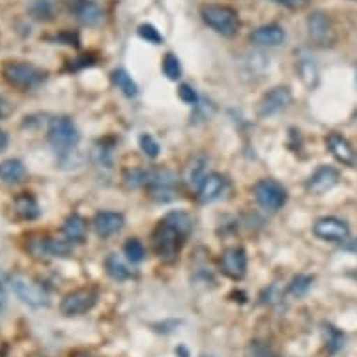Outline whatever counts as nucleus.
<instances>
[{
    "mask_svg": "<svg viewBox=\"0 0 357 357\" xmlns=\"http://www.w3.org/2000/svg\"><path fill=\"white\" fill-rule=\"evenodd\" d=\"M279 4H284V6H290V8H301L305 6L309 0H275Z\"/></svg>",
    "mask_w": 357,
    "mask_h": 357,
    "instance_id": "nucleus-39",
    "label": "nucleus"
},
{
    "mask_svg": "<svg viewBox=\"0 0 357 357\" xmlns=\"http://www.w3.org/2000/svg\"><path fill=\"white\" fill-rule=\"evenodd\" d=\"M312 232L320 238V240L326 241H344L348 236H350V227L346 225V221L339 219V217H322L314 222L312 227Z\"/></svg>",
    "mask_w": 357,
    "mask_h": 357,
    "instance_id": "nucleus-11",
    "label": "nucleus"
},
{
    "mask_svg": "<svg viewBox=\"0 0 357 357\" xmlns=\"http://www.w3.org/2000/svg\"><path fill=\"white\" fill-rule=\"evenodd\" d=\"M178 96H180V100H182L183 103H188V105H195V103L199 101V96H197V92H195L189 84H182V86L178 88Z\"/></svg>",
    "mask_w": 357,
    "mask_h": 357,
    "instance_id": "nucleus-38",
    "label": "nucleus"
},
{
    "mask_svg": "<svg viewBox=\"0 0 357 357\" xmlns=\"http://www.w3.org/2000/svg\"><path fill=\"white\" fill-rule=\"evenodd\" d=\"M30 12L36 19H51L53 17V4H51V0H34L30 6Z\"/></svg>",
    "mask_w": 357,
    "mask_h": 357,
    "instance_id": "nucleus-33",
    "label": "nucleus"
},
{
    "mask_svg": "<svg viewBox=\"0 0 357 357\" xmlns=\"http://www.w3.org/2000/svg\"><path fill=\"white\" fill-rule=\"evenodd\" d=\"M161 68H163V73L167 75V79H170V81H178V79L182 77V66H180V60H178L176 54H165Z\"/></svg>",
    "mask_w": 357,
    "mask_h": 357,
    "instance_id": "nucleus-30",
    "label": "nucleus"
},
{
    "mask_svg": "<svg viewBox=\"0 0 357 357\" xmlns=\"http://www.w3.org/2000/svg\"><path fill=\"white\" fill-rule=\"evenodd\" d=\"M10 284H12L13 294L30 307H43L49 303V292L34 277L26 273H13L10 277Z\"/></svg>",
    "mask_w": 357,
    "mask_h": 357,
    "instance_id": "nucleus-2",
    "label": "nucleus"
},
{
    "mask_svg": "<svg viewBox=\"0 0 357 357\" xmlns=\"http://www.w3.org/2000/svg\"><path fill=\"white\" fill-rule=\"evenodd\" d=\"M26 176V169L19 159H6L0 163V178L6 183L23 182Z\"/></svg>",
    "mask_w": 357,
    "mask_h": 357,
    "instance_id": "nucleus-21",
    "label": "nucleus"
},
{
    "mask_svg": "<svg viewBox=\"0 0 357 357\" xmlns=\"http://www.w3.org/2000/svg\"><path fill=\"white\" fill-rule=\"evenodd\" d=\"M326 146L329 148V152L333 155L339 163L348 165V167H354L356 165V150L351 148V144L348 142V139H344L339 133H329L326 137Z\"/></svg>",
    "mask_w": 357,
    "mask_h": 357,
    "instance_id": "nucleus-14",
    "label": "nucleus"
},
{
    "mask_svg": "<svg viewBox=\"0 0 357 357\" xmlns=\"http://www.w3.org/2000/svg\"><path fill=\"white\" fill-rule=\"evenodd\" d=\"M146 188L150 189V197L158 202H169L174 199L176 193V174L167 169L150 170Z\"/></svg>",
    "mask_w": 357,
    "mask_h": 357,
    "instance_id": "nucleus-9",
    "label": "nucleus"
},
{
    "mask_svg": "<svg viewBox=\"0 0 357 357\" xmlns=\"http://www.w3.org/2000/svg\"><path fill=\"white\" fill-rule=\"evenodd\" d=\"M176 356H178V357H189L188 348H185V346H178V348H176Z\"/></svg>",
    "mask_w": 357,
    "mask_h": 357,
    "instance_id": "nucleus-42",
    "label": "nucleus"
},
{
    "mask_svg": "<svg viewBox=\"0 0 357 357\" xmlns=\"http://www.w3.org/2000/svg\"><path fill=\"white\" fill-rule=\"evenodd\" d=\"M299 75H301V81L305 82V86L314 88L318 84V70L317 64L312 62V59H301L299 60Z\"/></svg>",
    "mask_w": 357,
    "mask_h": 357,
    "instance_id": "nucleus-27",
    "label": "nucleus"
},
{
    "mask_svg": "<svg viewBox=\"0 0 357 357\" xmlns=\"http://www.w3.org/2000/svg\"><path fill=\"white\" fill-rule=\"evenodd\" d=\"M292 101V92L288 86H275L271 88L268 94L264 96L260 105H258V114L262 118L273 116L277 112H281L282 109H287Z\"/></svg>",
    "mask_w": 357,
    "mask_h": 357,
    "instance_id": "nucleus-12",
    "label": "nucleus"
},
{
    "mask_svg": "<svg viewBox=\"0 0 357 357\" xmlns=\"http://www.w3.org/2000/svg\"><path fill=\"white\" fill-rule=\"evenodd\" d=\"M77 19L81 21L82 24H88V26H94L101 21L103 17V12H101V8L92 2V0H84L81 4V8L75 12Z\"/></svg>",
    "mask_w": 357,
    "mask_h": 357,
    "instance_id": "nucleus-23",
    "label": "nucleus"
},
{
    "mask_svg": "<svg viewBox=\"0 0 357 357\" xmlns=\"http://www.w3.org/2000/svg\"><path fill=\"white\" fill-rule=\"evenodd\" d=\"M30 357H38V356H30Z\"/></svg>",
    "mask_w": 357,
    "mask_h": 357,
    "instance_id": "nucleus-47",
    "label": "nucleus"
},
{
    "mask_svg": "<svg viewBox=\"0 0 357 357\" xmlns=\"http://www.w3.org/2000/svg\"><path fill=\"white\" fill-rule=\"evenodd\" d=\"M92 225H94L96 234L100 238H109L122 230L123 215L118 211H100V213H96Z\"/></svg>",
    "mask_w": 357,
    "mask_h": 357,
    "instance_id": "nucleus-15",
    "label": "nucleus"
},
{
    "mask_svg": "<svg viewBox=\"0 0 357 357\" xmlns=\"http://www.w3.org/2000/svg\"><path fill=\"white\" fill-rule=\"evenodd\" d=\"M98 303V290L96 288H79L70 292L60 301V312L64 317H81Z\"/></svg>",
    "mask_w": 357,
    "mask_h": 357,
    "instance_id": "nucleus-7",
    "label": "nucleus"
},
{
    "mask_svg": "<svg viewBox=\"0 0 357 357\" xmlns=\"http://www.w3.org/2000/svg\"><path fill=\"white\" fill-rule=\"evenodd\" d=\"M340 176L339 170H335L333 167H320L314 170V174L310 176L307 182V189L312 195H324L329 189H333L339 183Z\"/></svg>",
    "mask_w": 357,
    "mask_h": 357,
    "instance_id": "nucleus-13",
    "label": "nucleus"
},
{
    "mask_svg": "<svg viewBox=\"0 0 357 357\" xmlns=\"http://www.w3.org/2000/svg\"><path fill=\"white\" fill-rule=\"evenodd\" d=\"M13 210L24 221H34L40 217V204L34 195L21 193L13 199Z\"/></svg>",
    "mask_w": 357,
    "mask_h": 357,
    "instance_id": "nucleus-19",
    "label": "nucleus"
},
{
    "mask_svg": "<svg viewBox=\"0 0 357 357\" xmlns=\"http://www.w3.org/2000/svg\"><path fill=\"white\" fill-rule=\"evenodd\" d=\"M86 221H84V217H81L79 213H71V215H68V219L64 221V227H62V232H64L66 240H70L71 243H82L84 238H86Z\"/></svg>",
    "mask_w": 357,
    "mask_h": 357,
    "instance_id": "nucleus-20",
    "label": "nucleus"
},
{
    "mask_svg": "<svg viewBox=\"0 0 357 357\" xmlns=\"http://www.w3.org/2000/svg\"><path fill=\"white\" fill-rule=\"evenodd\" d=\"M123 252H126V257H128L129 262L139 264L144 260V245H142L141 241L137 240V238H131V240L126 241V245H123Z\"/></svg>",
    "mask_w": 357,
    "mask_h": 357,
    "instance_id": "nucleus-31",
    "label": "nucleus"
},
{
    "mask_svg": "<svg viewBox=\"0 0 357 357\" xmlns=\"http://www.w3.org/2000/svg\"><path fill=\"white\" fill-rule=\"evenodd\" d=\"M6 146H8L6 131H2V129H0V152H2V150H6Z\"/></svg>",
    "mask_w": 357,
    "mask_h": 357,
    "instance_id": "nucleus-41",
    "label": "nucleus"
},
{
    "mask_svg": "<svg viewBox=\"0 0 357 357\" xmlns=\"http://www.w3.org/2000/svg\"><path fill=\"white\" fill-rule=\"evenodd\" d=\"M4 307H6V290H4L2 282H0V314H2Z\"/></svg>",
    "mask_w": 357,
    "mask_h": 357,
    "instance_id": "nucleus-40",
    "label": "nucleus"
},
{
    "mask_svg": "<svg viewBox=\"0 0 357 357\" xmlns=\"http://www.w3.org/2000/svg\"><path fill=\"white\" fill-rule=\"evenodd\" d=\"M202 19L208 26L215 30L217 34L234 36L240 30V17L236 10L230 6H221V4H210L202 8Z\"/></svg>",
    "mask_w": 357,
    "mask_h": 357,
    "instance_id": "nucleus-3",
    "label": "nucleus"
},
{
    "mask_svg": "<svg viewBox=\"0 0 357 357\" xmlns=\"http://www.w3.org/2000/svg\"><path fill=\"white\" fill-rule=\"evenodd\" d=\"M139 144H141V150L144 152V155H148V158L153 159L159 155V150H161V148H159L158 141H155L152 135H142Z\"/></svg>",
    "mask_w": 357,
    "mask_h": 357,
    "instance_id": "nucleus-37",
    "label": "nucleus"
},
{
    "mask_svg": "<svg viewBox=\"0 0 357 357\" xmlns=\"http://www.w3.org/2000/svg\"><path fill=\"white\" fill-rule=\"evenodd\" d=\"M356 163H357V159H356Z\"/></svg>",
    "mask_w": 357,
    "mask_h": 357,
    "instance_id": "nucleus-48",
    "label": "nucleus"
},
{
    "mask_svg": "<svg viewBox=\"0 0 357 357\" xmlns=\"http://www.w3.org/2000/svg\"><path fill=\"white\" fill-rule=\"evenodd\" d=\"M202 357H211V356H202Z\"/></svg>",
    "mask_w": 357,
    "mask_h": 357,
    "instance_id": "nucleus-46",
    "label": "nucleus"
},
{
    "mask_svg": "<svg viewBox=\"0 0 357 357\" xmlns=\"http://www.w3.org/2000/svg\"><path fill=\"white\" fill-rule=\"evenodd\" d=\"M255 199H257L258 206L266 211H271L275 213L287 204V189L282 188V183H279L277 180H271V178H266V180H260V182L255 185Z\"/></svg>",
    "mask_w": 357,
    "mask_h": 357,
    "instance_id": "nucleus-6",
    "label": "nucleus"
},
{
    "mask_svg": "<svg viewBox=\"0 0 357 357\" xmlns=\"http://www.w3.org/2000/svg\"><path fill=\"white\" fill-rule=\"evenodd\" d=\"M71 357H94L92 354H88V351H75Z\"/></svg>",
    "mask_w": 357,
    "mask_h": 357,
    "instance_id": "nucleus-44",
    "label": "nucleus"
},
{
    "mask_svg": "<svg viewBox=\"0 0 357 357\" xmlns=\"http://www.w3.org/2000/svg\"><path fill=\"white\" fill-rule=\"evenodd\" d=\"M312 277L310 275H298V277H294L292 282L288 284V294L290 296H294V298H301V296H305V294L309 292L310 287H312Z\"/></svg>",
    "mask_w": 357,
    "mask_h": 357,
    "instance_id": "nucleus-29",
    "label": "nucleus"
},
{
    "mask_svg": "<svg viewBox=\"0 0 357 357\" xmlns=\"http://www.w3.org/2000/svg\"><path fill=\"white\" fill-rule=\"evenodd\" d=\"M105 268L107 273H109L114 281H126V279H131V277H133V273H131V270L126 266V262H123L118 255H114V252L107 257Z\"/></svg>",
    "mask_w": 357,
    "mask_h": 357,
    "instance_id": "nucleus-24",
    "label": "nucleus"
},
{
    "mask_svg": "<svg viewBox=\"0 0 357 357\" xmlns=\"http://www.w3.org/2000/svg\"><path fill=\"white\" fill-rule=\"evenodd\" d=\"M4 356H6V348L0 344V357H4Z\"/></svg>",
    "mask_w": 357,
    "mask_h": 357,
    "instance_id": "nucleus-45",
    "label": "nucleus"
},
{
    "mask_svg": "<svg viewBox=\"0 0 357 357\" xmlns=\"http://www.w3.org/2000/svg\"><path fill=\"white\" fill-rule=\"evenodd\" d=\"M243 357H279V356H277L275 350H273L268 342H264V340H251V342L245 346Z\"/></svg>",
    "mask_w": 357,
    "mask_h": 357,
    "instance_id": "nucleus-28",
    "label": "nucleus"
},
{
    "mask_svg": "<svg viewBox=\"0 0 357 357\" xmlns=\"http://www.w3.org/2000/svg\"><path fill=\"white\" fill-rule=\"evenodd\" d=\"M208 163H210V158L204 155V153H197V155H193V158L189 159L188 167H185V172H183V178H185L188 185L199 189L202 180L208 176V172H206V170H208Z\"/></svg>",
    "mask_w": 357,
    "mask_h": 357,
    "instance_id": "nucleus-18",
    "label": "nucleus"
},
{
    "mask_svg": "<svg viewBox=\"0 0 357 357\" xmlns=\"http://www.w3.org/2000/svg\"><path fill=\"white\" fill-rule=\"evenodd\" d=\"M111 146H107L105 142L101 141L100 144H96L94 150H92V159H94L96 163L98 165H105V167H109V163H111Z\"/></svg>",
    "mask_w": 357,
    "mask_h": 357,
    "instance_id": "nucleus-35",
    "label": "nucleus"
},
{
    "mask_svg": "<svg viewBox=\"0 0 357 357\" xmlns=\"http://www.w3.org/2000/svg\"><path fill=\"white\" fill-rule=\"evenodd\" d=\"M2 75L8 84H12L19 90H30V88L40 86L45 79L43 71L38 70L36 66L26 64V62H8L2 68Z\"/></svg>",
    "mask_w": 357,
    "mask_h": 357,
    "instance_id": "nucleus-4",
    "label": "nucleus"
},
{
    "mask_svg": "<svg viewBox=\"0 0 357 357\" xmlns=\"http://www.w3.org/2000/svg\"><path fill=\"white\" fill-rule=\"evenodd\" d=\"M287 34L284 30L279 26V24H264L260 29H257L251 34V41L257 43V45H262V47H275V45H281L284 41Z\"/></svg>",
    "mask_w": 357,
    "mask_h": 357,
    "instance_id": "nucleus-17",
    "label": "nucleus"
},
{
    "mask_svg": "<svg viewBox=\"0 0 357 357\" xmlns=\"http://www.w3.org/2000/svg\"><path fill=\"white\" fill-rule=\"evenodd\" d=\"M139 36H141L142 40L153 43V45L163 43V36L159 34V30L155 29L153 24H141V26H139Z\"/></svg>",
    "mask_w": 357,
    "mask_h": 357,
    "instance_id": "nucleus-36",
    "label": "nucleus"
},
{
    "mask_svg": "<svg viewBox=\"0 0 357 357\" xmlns=\"http://www.w3.org/2000/svg\"><path fill=\"white\" fill-rule=\"evenodd\" d=\"M307 30H309V40L318 47H333V43L337 41L333 23L322 12L310 13L307 19Z\"/></svg>",
    "mask_w": 357,
    "mask_h": 357,
    "instance_id": "nucleus-8",
    "label": "nucleus"
},
{
    "mask_svg": "<svg viewBox=\"0 0 357 357\" xmlns=\"http://www.w3.org/2000/svg\"><path fill=\"white\" fill-rule=\"evenodd\" d=\"M79 141H81V137H79L75 123L71 122L68 116L54 118L49 126V142L56 152H71L79 144Z\"/></svg>",
    "mask_w": 357,
    "mask_h": 357,
    "instance_id": "nucleus-5",
    "label": "nucleus"
},
{
    "mask_svg": "<svg viewBox=\"0 0 357 357\" xmlns=\"http://www.w3.org/2000/svg\"><path fill=\"white\" fill-rule=\"evenodd\" d=\"M185 238H188V236L183 234L182 230L178 229L176 225H172V222L165 217L163 221L155 227V230H153L152 234L153 251H155V255H158L159 258H163V260L170 262V260H174V258L178 257V252L182 249Z\"/></svg>",
    "mask_w": 357,
    "mask_h": 357,
    "instance_id": "nucleus-1",
    "label": "nucleus"
},
{
    "mask_svg": "<svg viewBox=\"0 0 357 357\" xmlns=\"http://www.w3.org/2000/svg\"><path fill=\"white\" fill-rule=\"evenodd\" d=\"M71 241L56 240V238H43V257L47 258H66L70 257Z\"/></svg>",
    "mask_w": 357,
    "mask_h": 357,
    "instance_id": "nucleus-22",
    "label": "nucleus"
},
{
    "mask_svg": "<svg viewBox=\"0 0 357 357\" xmlns=\"http://www.w3.org/2000/svg\"><path fill=\"white\" fill-rule=\"evenodd\" d=\"M346 249H348V251H351V252H357V238L354 241H351V243H346Z\"/></svg>",
    "mask_w": 357,
    "mask_h": 357,
    "instance_id": "nucleus-43",
    "label": "nucleus"
},
{
    "mask_svg": "<svg viewBox=\"0 0 357 357\" xmlns=\"http://www.w3.org/2000/svg\"><path fill=\"white\" fill-rule=\"evenodd\" d=\"M221 271L232 281H241L247 273V252L243 247H229L221 255Z\"/></svg>",
    "mask_w": 357,
    "mask_h": 357,
    "instance_id": "nucleus-10",
    "label": "nucleus"
},
{
    "mask_svg": "<svg viewBox=\"0 0 357 357\" xmlns=\"http://www.w3.org/2000/svg\"><path fill=\"white\" fill-rule=\"evenodd\" d=\"M167 219H169L172 225H176L178 229L182 230L183 234L189 236V232H191V227H193V222H191V217H189L188 213H183V211H172V213H169V215H167Z\"/></svg>",
    "mask_w": 357,
    "mask_h": 357,
    "instance_id": "nucleus-34",
    "label": "nucleus"
},
{
    "mask_svg": "<svg viewBox=\"0 0 357 357\" xmlns=\"http://www.w3.org/2000/svg\"><path fill=\"white\" fill-rule=\"evenodd\" d=\"M324 337H326V350H328L329 354H337V351H340L344 348V333H342L340 329L335 328V326H331V324H326V326H324Z\"/></svg>",
    "mask_w": 357,
    "mask_h": 357,
    "instance_id": "nucleus-26",
    "label": "nucleus"
},
{
    "mask_svg": "<svg viewBox=\"0 0 357 357\" xmlns=\"http://www.w3.org/2000/svg\"><path fill=\"white\" fill-rule=\"evenodd\" d=\"M148 178H150V170L135 169L126 172V183H128L129 188H141V185H146Z\"/></svg>",
    "mask_w": 357,
    "mask_h": 357,
    "instance_id": "nucleus-32",
    "label": "nucleus"
},
{
    "mask_svg": "<svg viewBox=\"0 0 357 357\" xmlns=\"http://www.w3.org/2000/svg\"><path fill=\"white\" fill-rule=\"evenodd\" d=\"M112 82H114V86L122 92L123 96H128V98H133L139 92V88H137V82L129 77V73L126 70H114L111 75Z\"/></svg>",
    "mask_w": 357,
    "mask_h": 357,
    "instance_id": "nucleus-25",
    "label": "nucleus"
},
{
    "mask_svg": "<svg viewBox=\"0 0 357 357\" xmlns=\"http://www.w3.org/2000/svg\"><path fill=\"white\" fill-rule=\"evenodd\" d=\"M225 188H227V180L221 174H217V172L208 174L199 185V200L202 204L213 202V200L221 197Z\"/></svg>",
    "mask_w": 357,
    "mask_h": 357,
    "instance_id": "nucleus-16",
    "label": "nucleus"
}]
</instances>
